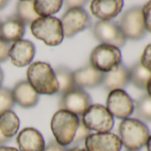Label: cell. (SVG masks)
Returning <instances> with one entry per match:
<instances>
[{"instance_id": "1", "label": "cell", "mask_w": 151, "mask_h": 151, "mask_svg": "<svg viewBox=\"0 0 151 151\" xmlns=\"http://www.w3.org/2000/svg\"><path fill=\"white\" fill-rule=\"evenodd\" d=\"M28 82L38 94L51 95L58 92L59 85L52 68L46 62L37 61L27 70Z\"/></svg>"}, {"instance_id": "2", "label": "cell", "mask_w": 151, "mask_h": 151, "mask_svg": "<svg viewBox=\"0 0 151 151\" xmlns=\"http://www.w3.org/2000/svg\"><path fill=\"white\" fill-rule=\"evenodd\" d=\"M119 134L122 145L127 150L138 151L147 144L150 132L148 127L140 120L126 118L119 125Z\"/></svg>"}, {"instance_id": "3", "label": "cell", "mask_w": 151, "mask_h": 151, "mask_svg": "<svg viewBox=\"0 0 151 151\" xmlns=\"http://www.w3.org/2000/svg\"><path fill=\"white\" fill-rule=\"evenodd\" d=\"M79 122L77 115L63 109L58 110L51 121V129L55 140L63 147L71 144L79 126Z\"/></svg>"}, {"instance_id": "4", "label": "cell", "mask_w": 151, "mask_h": 151, "mask_svg": "<svg viewBox=\"0 0 151 151\" xmlns=\"http://www.w3.org/2000/svg\"><path fill=\"white\" fill-rule=\"evenodd\" d=\"M33 36L42 40L46 45L56 46L64 37L60 21L56 17H39L30 25Z\"/></svg>"}, {"instance_id": "5", "label": "cell", "mask_w": 151, "mask_h": 151, "mask_svg": "<svg viewBox=\"0 0 151 151\" xmlns=\"http://www.w3.org/2000/svg\"><path fill=\"white\" fill-rule=\"evenodd\" d=\"M122 54L119 48L109 45L96 46L90 56V65L97 70L107 73L121 64Z\"/></svg>"}, {"instance_id": "6", "label": "cell", "mask_w": 151, "mask_h": 151, "mask_svg": "<svg viewBox=\"0 0 151 151\" xmlns=\"http://www.w3.org/2000/svg\"><path fill=\"white\" fill-rule=\"evenodd\" d=\"M83 124L90 131L97 132H109L114 126V118L102 105H91L83 114Z\"/></svg>"}, {"instance_id": "7", "label": "cell", "mask_w": 151, "mask_h": 151, "mask_svg": "<svg viewBox=\"0 0 151 151\" xmlns=\"http://www.w3.org/2000/svg\"><path fill=\"white\" fill-rule=\"evenodd\" d=\"M126 39L140 40L146 35V29L140 7L135 6L128 9L121 17L118 24Z\"/></svg>"}, {"instance_id": "8", "label": "cell", "mask_w": 151, "mask_h": 151, "mask_svg": "<svg viewBox=\"0 0 151 151\" xmlns=\"http://www.w3.org/2000/svg\"><path fill=\"white\" fill-rule=\"evenodd\" d=\"M60 23L63 29V35L71 37L88 28L92 22L88 14L83 8L68 9L61 17Z\"/></svg>"}, {"instance_id": "9", "label": "cell", "mask_w": 151, "mask_h": 151, "mask_svg": "<svg viewBox=\"0 0 151 151\" xmlns=\"http://www.w3.org/2000/svg\"><path fill=\"white\" fill-rule=\"evenodd\" d=\"M93 35L103 45H109L116 48L122 47L126 42L118 24L112 21H99L93 27Z\"/></svg>"}, {"instance_id": "10", "label": "cell", "mask_w": 151, "mask_h": 151, "mask_svg": "<svg viewBox=\"0 0 151 151\" xmlns=\"http://www.w3.org/2000/svg\"><path fill=\"white\" fill-rule=\"evenodd\" d=\"M106 109L112 116L124 120L133 113L134 101L124 90H113L108 95Z\"/></svg>"}, {"instance_id": "11", "label": "cell", "mask_w": 151, "mask_h": 151, "mask_svg": "<svg viewBox=\"0 0 151 151\" xmlns=\"http://www.w3.org/2000/svg\"><path fill=\"white\" fill-rule=\"evenodd\" d=\"M92 105L90 95L82 88L76 86L64 94L60 101V109L69 111L77 116H83Z\"/></svg>"}, {"instance_id": "12", "label": "cell", "mask_w": 151, "mask_h": 151, "mask_svg": "<svg viewBox=\"0 0 151 151\" xmlns=\"http://www.w3.org/2000/svg\"><path fill=\"white\" fill-rule=\"evenodd\" d=\"M87 151H120L122 142L120 138L111 132H97L90 134L85 139Z\"/></svg>"}, {"instance_id": "13", "label": "cell", "mask_w": 151, "mask_h": 151, "mask_svg": "<svg viewBox=\"0 0 151 151\" xmlns=\"http://www.w3.org/2000/svg\"><path fill=\"white\" fill-rule=\"evenodd\" d=\"M36 49L33 43L29 40L21 39L11 45L9 57L14 66L25 67L32 61Z\"/></svg>"}, {"instance_id": "14", "label": "cell", "mask_w": 151, "mask_h": 151, "mask_svg": "<svg viewBox=\"0 0 151 151\" xmlns=\"http://www.w3.org/2000/svg\"><path fill=\"white\" fill-rule=\"evenodd\" d=\"M124 6L122 0H94L91 3L92 14L101 21H110L118 15Z\"/></svg>"}, {"instance_id": "15", "label": "cell", "mask_w": 151, "mask_h": 151, "mask_svg": "<svg viewBox=\"0 0 151 151\" xmlns=\"http://www.w3.org/2000/svg\"><path fill=\"white\" fill-rule=\"evenodd\" d=\"M73 78L76 86L79 88H93L102 84L104 73L88 65L73 72Z\"/></svg>"}, {"instance_id": "16", "label": "cell", "mask_w": 151, "mask_h": 151, "mask_svg": "<svg viewBox=\"0 0 151 151\" xmlns=\"http://www.w3.org/2000/svg\"><path fill=\"white\" fill-rule=\"evenodd\" d=\"M20 151H43L45 143L43 135L34 128H25L17 136Z\"/></svg>"}, {"instance_id": "17", "label": "cell", "mask_w": 151, "mask_h": 151, "mask_svg": "<svg viewBox=\"0 0 151 151\" xmlns=\"http://www.w3.org/2000/svg\"><path fill=\"white\" fill-rule=\"evenodd\" d=\"M24 34L25 24L16 14L0 22V38L9 43L21 40Z\"/></svg>"}, {"instance_id": "18", "label": "cell", "mask_w": 151, "mask_h": 151, "mask_svg": "<svg viewBox=\"0 0 151 151\" xmlns=\"http://www.w3.org/2000/svg\"><path fill=\"white\" fill-rule=\"evenodd\" d=\"M129 82V69H127V68L121 63L111 71L104 73L102 85L105 89L109 91L124 90Z\"/></svg>"}, {"instance_id": "19", "label": "cell", "mask_w": 151, "mask_h": 151, "mask_svg": "<svg viewBox=\"0 0 151 151\" xmlns=\"http://www.w3.org/2000/svg\"><path fill=\"white\" fill-rule=\"evenodd\" d=\"M14 102L23 108H31L37 104L39 94L32 88L28 81H21L17 83L12 91Z\"/></svg>"}, {"instance_id": "20", "label": "cell", "mask_w": 151, "mask_h": 151, "mask_svg": "<svg viewBox=\"0 0 151 151\" xmlns=\"http://www.w3.org/2000/svg\"><path fill=\"white\" fill-rule=\"evenodd\" d=\"M54 74L59 85V89L57 93L59 95H64L73 88L76 87L74 78H73V72L65 66H58L55 70Z\"/></svg>"}, {"instance_id": "21", "label": "cell", "mask_w": 151, "mask_h": 151, "mask_svg": "<svg viewBox=\"0 0 151 151\" xmlns=\"http://www.w3.org/2000/svg\"><path fill=\"white\" fill-rule=\"evenodd\" d=\"M20 120L11 110L0 114V132L6 138H12L19 130Z\"/></svg>"}, {"instance_id": "22", "label": "cell", "mask_w": 151, "mask_h": 151, "mask_svg": "<svg viewBox=\"0 0 151 151\" xmlns=\"http://www.w3.org/2000/svg\"><path fill=\"white\" fill-rule=\"evenodd\" d=\"M130 81L137 88L146 90L147 84L151 78V73L147 71L139 61L129 69Z\"/></svg>"}, {"instance_id": "23", "label": "cell", "mask_w": 151, "mask_h": 151, "mask_svg": "<svg viewBox=\"0 0 151 151\" xmlns=\"http://www.w3.org/2000/svg\"><path fill=\"white\" fill-rule=\"evenodd\" d=\"M62 4L60 0H37L34 1V10L38 17H51L60 11Z\"/></svg>"}, {"instance_id": "24", "label": "cell", "mask_w": 151, "mask_h": 151, "mask_svg": "<svg viewBox=\"0 0 151 151\" xmlns=\"http://www.w3.org/2000/svg\"><path fill=\"white\" fill-rule=\"evenodd\" d=\"M16 15L24 22V24H30L36 21L38 15L34 10V1H20L17 5Z\"/></svg>"}, {"instance_id": "25", "label": "cell", "mask_w": 151, "mask_h": 151, "mask_svg": "<svg viewBox=\"0 0 151 151\" xmlns=\"http://www.w3.org/2000/svg\"><path fill=\"white\" fill-rule=\"evenodd\" d=\"M137 116L144 121L151 122V96L146 94L134 103Z\"/></svg>"}, {"instance_id": "26", "label": "cell", "mask_w": 151, "mask_h": 151, "mask_svg": "<svg viewBox=\"0 0 151 151\" xmlns=\"http://www.w3.org/2000/svg\"><path fill=\"white\" fill-rule=\"evenodd\" d=\"M14 101L13 98L12 91L7 88L0 87V114L11 110L14 107Z\"/></svg>"}, {"instance_id": "27", "label": "cell", "mask_w": 151, "mask_h": 151, "mask_svg": "<svg viewBox=\"0 0 151 151\" xmlns=\"http://www.w3.org/2000/svg\"><path fill=\"white\" fill-rule=\"evenodd\" d=\"M90 130L88 128H86V126L83 124L82 121L79 122V126L76 132L74 139L72 141V144H78L80 143L81 141H83L84 139H86L89 135H90Z\"/></svg>"}, {"instance_id": "28", "label": "cell", "mask_w": 151, "mask_h": 151, "mask_svg": "<svg viewBox=\"0 0 151 151\" xmlns=\"http://www.w3.org/2000/svg\"><path fill=\"white\" fill-rule=\"evenodd\" d=\"M141 10H142L145 29L147 31L151 33V1L146 3L141 8Z\"/></svg>"}, {"instance_id": "29", "label": "cell", "mask_w": 151, "mask_h": 151, "mask_svg": "<svg viewBox=\"0 0 151 151\" xmlns=\"http://www.w3.org/2000/svg\"><path fill=\"white\" fill-rule=\"evenodd\" d=\"M139 62L147 71L151 73V44L145 47Z\"/></svg>"}, {"instance_id": "30", "label": "cell", "mask_w": 151, "mask_h": 151, "mask_svg": "<svg viewBox=\"0 0 151 151\" xmlns=\"http://www.w3.org/2000/svg\"><path fill=\"white\" fill-rule=\"evenodd\" d=\"M11 45L9 42L0 38V62H4L9 58Z\"/></svg>"}, {"instance_id": "31", "label": "cell", "mask_w": 151, "mask_h": 151, "mask_svg": "<svg viewBox=\"0 0 151 151\" xmlns=\"http://www.w3.org/2000/svg\"><path fill=\"white\" fill-rule=\"evenodd\" d=\"M43 151H67V148L65 147L60 145L55 139H52L45 147Z\"/></svg>"}, {"instance_id": "32", "label": "cell", "mask_w": 151, "mask_h": 151, "mask_svg": "<svg viewBox=\"0 0 151 151\" xmlns=\"http://www.w3.org/2000/svg\"><path fill=\"white\" fill-rule=\"evenodd\" d=\"M86 1H65V5L68 8V9H71V8H82L84 6H86Z\"/></svg>"}, {"instance_id": "33", "label": "cell", "mask_w": 151, "mask_h": 151, "mask_svg": "<svg viewBox=\"0 0 151 151\" xmlns=\"http://www.w3.org/2000/svg\"><path fill=\"white\" fill-rule=\"evenodd\" d=\"M0 151H20L14 147H5V146H1L0 147Z\"/></svg>"}, {"instance_id": "34", "label": "cell", "mask_w": 151, "mask_h": 151, "mask_svg": "<svg viewBox=\"0 0 151 151\" xmlns=\"http://www.w3.org/2000/svg\"><path fill=\"white\" fill-rule=\"evenodd\" d=\"M9 139H10L9 138L5 137L1 132H0V146L3 145V144H5V143H6V142H8Z\"/></svg>"}, {"instance_id": "35", "label": "cell", "mask_w": 151, "mask_h": 151, "mask_svg": "<svg viewBox=\"0 0 151 151\" xmlns=\"http://www.w3.org/2000/svg\"><path fill=\"white\" fill-rule=\"evenodd\" d=\"M146 90L147 92V95L151 96V78H149L147 84V86H146Z\"/></svg>"}, {"instance_id": "36", "label": "cell", "mask_w": 151, "mask_h": 151, "mask_svg": "<svg viewBox=\"0 0 151 151\" xmlns=\"http://www.w3.org/2000/svg\"><path fill=\"white\" fill-rule=\"evenodd\" d=\"M7 4H8V1H6V0H0V10L6 7L7 6Z\"/></svg>"}, {"instance_id": "37", "label": "cell", "mask_w": 151, "mask_h": 151, "mask_svg": "<svg viewBox=\"0 0 151 151\" xmlns=\"http://www.w3.org/2000/svg\"><path fill=\"white\" fill-rule=\"evenodd\" d=\"M147 151H151V135L149 136L148 139H147Z\"/></svg>"}, {"instance_id": "38", "label": "cell", "mask_w": 151, "mask_h": 151, "mask_svg": "<svg viewBox=\"0 0 151 151\" xmlns=\"http://www.w3.org/2000/svg\"><path fill=\"white\" fill-rule=\"evenodd\" d=\"M67 151H87V150L85 149V148H80V147H73V148L68 149Z\"/></svg>"}, {"instance_id": "39", "label": "cell", "mask_w": 151, "mask_h": 151, "mask_svg": "<svg viewBox=\"0 0 151 151\" xmlns=\"http://www.w3.org/2000/svg\"><path fill=\"white\" fill-rule=\"evenodd\" d=\"M3 79H4V73H3L2 69L0 68V86H1V85H2Z\"/></svg>"}, {"instance_id": "40", "label": "cell", "mask_w": 151, "mask_h": 151, "mask_svg": "<svg viewBox=\"0 0 151 151\" xmlns=\"http://www.w3.org/2000/svg\"><path fill=\"white\" fill-rule=\"evenodd\" d=\"M126 151H130V150H126ZM138 151H139V150H138Z\"/></svg>"}]
</instances>
